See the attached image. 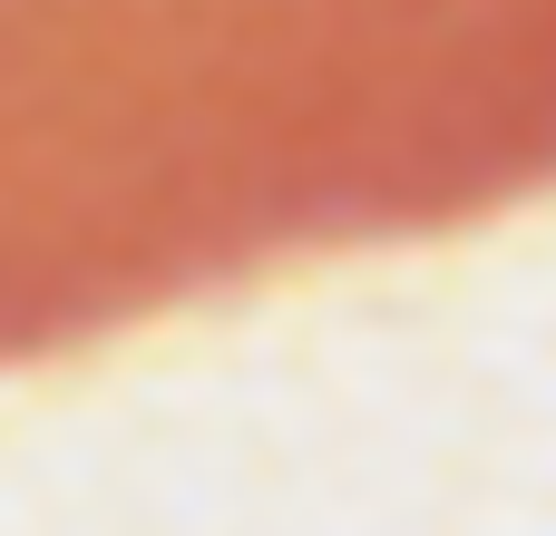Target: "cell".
<instances>
[{
    "instance_id": "1",
    "label": "cell",
    "mask_w": 556,
    "mask_h": 536,
    "mask_svg": "<svg viewBox=\"0 0 556 536\" xmlns=\"http://www.w3.org/2000/svg\"><path fill=\"white\" fill-rule=\"evenodd\" d=\"M556 195V0H0V371Z\"/></svg>"
}]
</instances>
